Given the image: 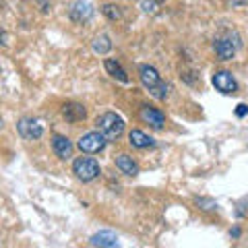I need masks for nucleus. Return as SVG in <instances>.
I'll use <instances>...</instances> for the list:
<instances>
[{
	"label": "nucleus",
	"mask_w": 248,
	"mask_h": 248,
	"mask_svg": "<svg viewBox=\"0 0 248 248\" xmlns=\"http://www.w3.org/2000/svg\"><path fill=\"white\" fill-rule=\"evenodd\" d=\"M240 46H242V40H240L238 31H223L221 35L215 37L213 50L219 60H232L240 50Z\"/></svg>",
	"instance_id": "f257e3e1"
},
{
	"label": "nucleus",
	"mask_w": 248,
	"mask_h": 248,
	"mask_svg": "<svg viewBox=\"0 0 248 248\" xmlns=\"http://www.w3.org/2000/svg\"><path fill=\"white\" fill-rule=\"evenodd\" d=\"M95 126L108 141H116V139H120V135L124 133V120H122V116H118L116 112H104L102 116H97Z\"/></svg>",
	"instance_id": "f03ea898"
},
{
	"label": "nucleus",
	"mask_w": 248,
	"mask_h": 248,
	"mask_svg": "<svg viewBox=\"0 0 248 248\" xmlns=\"http://www.w3.org/2000/svg\"><path fill=\"white\" fill-rule=\"evenodd\" d=\"M73 174L81 182H91L102 174V168H99V164L93 157H77L73 161Z\"/></svg>",
	"instance_id": "7ed1b4c3"
},
{
	"label": "nucleus",
	"mask_w": 248,
	"mask_h": 248,
	"mask_svg": "<svg viewBox=\"0 0 248 248\" xmlns=\"http://www.w3.org/2000/svg\"><path fill=\"white\" fill-rule=\"evenodd\" d=\"M106 145H108V139L99 133V130H93V133H87V135H83L79 139V143H77V147L83 151V153H99V151H104L106 149Z\"/></svg>",
	"instance_id": "20e7f679"
},
{
	"label": "nucleus",
	"mask_w": 248,
	"mask_h": 248,
	"mask_svg": "<svg viewBox=\"0 0 248 248\" xmlns=\"http://www.w3.org/2000/svg\"><path fill=\"white\" fill-rule=\"evenodd\" d=\"M211 83H213V87L217 91L226 93V95H234V93L238 91V83H236L234 75H232L230 71H217L211 77Z\"/></svg>",
	"instance_id": "39448f33"
},
{
	"label": "nucleus",
	"mask_w": 248,
	"mask_h": 248,
	"mask_svg": "<svg viewBox=\"0 0 248 248\" xmlns=\"http://www.w3.org/2000/svg\"><path fill=\"white\" fill-rule=\"evenodd\" d=\"M17 130H19V135L25 139V141H35V139H40L44 135V126L40 124V120H35V118H21L17 122Z\"/></svg>",
	"instance_id": "423d86ee"
},
{
	"label": "nucleus",
	"mask_w": 248,
	"mask_h": 248,
	"mask_svg": "<svg viewBox=\"0 0 248 248\" xmlns=\"http://www.w3.org/2000/svg\"><path fill=\"white\" fill-rule=\"evenodd\" d=\"M139 116H141V120L145 124H149V126L155 128V130H161V128H164V124H166L164 112L157 110V108H153V106H141Z\"/></svg>",
	"instance_id": "0eeeda50"
},
{
	"label": "nucleus",
	"mask_w": 248,
	"mask_h": 248,
	"mask_svg": "<svg viewBox=\"0 0 248 248\" xmlns=\"http://www.w3.org/2000/svg\"><path fill=\"white\" fill-rule=\"evenodd\" d=\"M68 15L75 23H85L93 17V6L87 2V0H75L68 9Z\"/></svg>",
	"instance_id": "6e6552de"
},
{
	"label": "nucleus",
	"mask_w": 248,
	"mask_h": 248,
	"mask_svg": "<svg viewBox=\"0 0 248 248\" xmlns=\"http://www.w3.org/2000/svg\"><path fill=\"white\" fill-rule=\"evenodd\" d=\"M139 79H141V83H143L149 91L155 89L157 85L164 83V81H161V75L157 73V68L149 66V64H141V66H139Z\"/></svg>",
	"instance_id": "1a4fd4ad"
},
{
	"label": "nucleus",
	"mask_w": 248,
	"mask_h": 248,
	"mask_svg": "<svg viewBox=\"0 0 248 248\" xmlns=\"http://www.w3.org/2000/svg\"><path fill=\"white\" fill-rule=\"evenodd\" d=\"M62 116L66 118V122L77 124V122L85 120V116H87V110H85L83 104L71 102V104H64V106H62Z\"/></svg>",
	"instance_id": "9d476101"
},
{
	"label": "nucleus",
	"mask_w": 248,
	"mask_h": 248,
	"mask_svg": "<svg viewBox=\"0 0 248 248\" xmlns=\"http://www.w3.org/2000/svg\"><path fill=\"white\" fill-rule=\"evenodd\" d=\"M52 149H54V153H56L58 159L73 157V143L68 141L66 137H62V135H54L52 137Z\"/></svg>",
	"instance_id": "9b49d317"
},
{
	"label": "nucleus",
	"mask_w": 248,
	"mask_h": 248,
	"mask_svg": "<svg viewBox=\"0 0 248 248\" xmlns=\"http://www.w3.org/2000/svg\"><path fill=\"white\" fill-rule=\"evenodd\" d=\"M89 244L99 246V248H114V246H118V236L110 230H102L89 238Z\"/></svg>",
	"instance_id": "f8f14e48"
},
{
	"label": "nucleus",
	"mask_w": 248,
	"mask_h": 248,
	"mask_svg": "<svg viewBox=\"0 0 248 248\" xmlns=\"http://www.w3.org/2000/svg\"><path fill=\"white\" fill-rule=\"evenodd\" d=\"M116 168H118L124 176H130V178L139 176V164L133 157H130V155H126V153L116 155Z\"/></svg>",
	"instance_id": "ddd939ff"
},
{
	"label": "nucleus",
	"mask_w": 248,
	"mask_h": 248,
	"mask_svg": "<svg viewBox=\"0 0 248 248\" xmlns=\"http://www.w3.org/2000/svg\"><path fill=\"white\" fill-rule=\"evenodd\" d=\"M128 143L135 147V149H149V147L155 145V141L149 137V135H145L143 130H130L128 133Z\"/></svg>",
	"instance_id": "4468645a"
},
{
	"label": "nucleus",
	"mask_w": 248,
	"mask_h": 248,
	"mask_svg": "<svg viewBox=\"0 0 248 248\" xmlns=\"http://www.w3.org/2000/svg\"><path fill=\"white\" fill-rule=\"evenodd\" d=\"M104 66H106L108 75H112L116 81L128 83V75H126V71H124V68L120 66V62H116L114 58H106V60H104Z\"/></svg>",
	"instance_id": "2eb2a0df"
},
{
	"label": "nucleus",
	"mask_w": 248,
	"mask_h": 248,
	"mask_svg": "<svg viewBox=\"0 0 248 248\" xmlns=\"http://www.w3.org/2000/svg\"><path fill=\"white\" fill-rule=\"evenodd\" d=\"M91 48L95 54H108L112 50V40H110V35H106V33H99L95 40L91 42Z\"/></svg>",
	"instance_id": "dca6fc26"
},
{
	"label": "nucleus",
	"mask_w": 248,
	"mask_h": 248,
	"mask_svg": "<svg viewBox=\"0 0 248 248\" xmlns=\"http://www.w3.org/2000/svg\"><path fill=\"white\" fill-rule=\"evenodd\" d=\"M102 13L106 15L108 19H112V21L122 19V11H120V6H116V4H104L102 6Z\"/></svg>",
	"instance_id": "f3484780"
},
{
	"label": "nucleus",
	"mask_w": 248,
	"mask_h": 248,
	"mask_svg": "<svg viewBox=\"0 0 248 248\" xmlns=\"http://www.w3.org/2000/svg\"><path fill=\"white\" fill-rule=\"evenodd\" d=\"M149 93H151L155 99H166L168 93H170V85H168V83H161V85H157L155 89H151Z\"/></svg>",
	"instance_id": "a211bd4d"
},
{
	"label": "nucleus",
	"mask_w": 248,
	"mask_h": 248,
	"mask_svg": "<svg viewBox=\"0 0 248 248\" xmlns=\"http://www.w3.org/2000/svg\"><path fill=\"white\" fill-rule=\"evenodd\" d=\"M143 13L155 15V13H157V4H155L153 0H145V2H143Z\"/></svg>",
	"instance_id": "6ab92c4d"
},
{
	"label": "nucleus",
	"mask_w": 248,
	"mask_h": 248,
	"mask_svg": "<svg viewBox=\"0 0 248 248\" xmlns=\"http://www.w3.org/2000/svg\"><path fill=\"white\" fill-rule=\"evenodd\" d=\"M246 114H248V106H246V104H238L236 116H240V118H242V116H246Z\"/></svg>",
	"instance_id": "aec40b11"
},
{
	"label": "nucleus",
	"mask_w": 248,
	"mask_h": 248,
	"mask_svg": "<svg viewBox=\"0 0 248 248\" xmlns=\"http://www.w3.org/2000/svg\"><path fill=\"white\" fill-rule=\"evenodd\" d=\"M197 203H199V205H205L203 209H213V207H215V203H213V201H205V199H199Z\"/></svg>",
	"instance_id": "412c9836"
},
{
	"label": "nucleus",
	"mask_w": 248,
	"mask_h": 248,
	"mask_svg": "<svg viewBox=\"0 0 248 248\" xmlns=\"http://www.w3.org/2000/svg\"><path fill=\"white\" fill-rule=\"evenodd\" d=\"M230 236H234V238H238V236H240V230H238V228H234V230H232V232H230Z\"/></svg>",
	"instance_id": "4be33fe9"
}]
</instances>
